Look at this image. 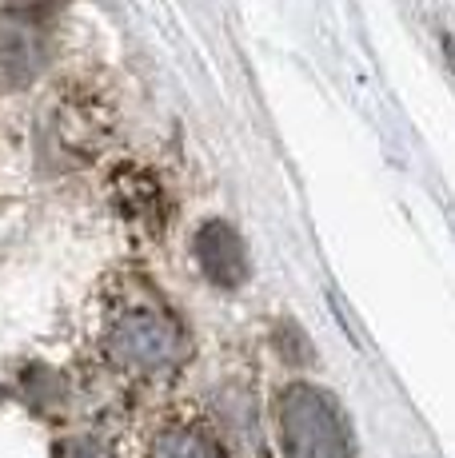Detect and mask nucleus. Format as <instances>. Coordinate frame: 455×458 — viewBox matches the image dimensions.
I'll list each match as a JSON object with an SVG mask.
<instances>
[{"label": "nucleus", "instance_id": "nucleus-3", "mask_svg": "<svg viewBox=\"0 0 455 458\" xmlns=\"http://www.w3.org/2000/svg\"><path fill=\"white\" fill-rule=\"evenodd\" d=\"M196 263L216 287H240L248 279V255L244 240L232 224L224 219H208L196 232Z\"/></svg>", "mask_w": 455, "mask_h": 458}, {"label": "nucleus", "instance_id": "nucleus-5", "mask_svg": "<svg viewBox=\"0 0 455 458\" xmlns=\"http://www.w3.org/2000/svg\"><path fill=\"white\" fill-rule=\"evenodd\" d=\"M152 458H216V446L208 443L200 430L176 427V430H164V435L156 438Z\"/></svg>", "mask_w": 455, "mask_h": 458}, {"label": "nucleus", "instance_id": "nucleus-4", "mask_svg": "<svg viewBox=\"0 0 455 458\" xmlns=\"http://www.w3.org/2000/svg\"><path fill=\"white\" fill-rule=\"evenodd\" d=\"M45 64V40L29 21H4L0 24V72L13 84H24Z\"/></svg>", "mask_w": 455, "mask_h": 458}, {"label": "nucleus", "instance_id": "nucleus-1", "mask_svg": "<svg viewBox=\"0 0 455 458\" xmlns=\"http://www.w3.org/2000/svg\"><path fill=\"white\" fill-rule=\"evenodd\" d=\"M288 458H356L339 403L312 383H292L276 407Z\"/></svg>", "mask_w": 455, "mask_h": 458}, {"label": "nucleus", "instance_id": "nucleus-7", "mask_svg": "<svg viewBox=\"0 0 455 458\" xmlns=\"http://www.w3.org/2000/svg\"><path fill=\"white\" fill-rule=\"evenodd\" d=\"M16 8H40V4H48V0H13Z\"/></svg>", "mask_w": 455, "mask_h": 458}, {"label": "nucleus", "instance_id": "nucleus-2", "mask_svg": "<svg viewBox=\"0 0 455 458\" xmlns=\"http://www.w3.org/2000/svg\"><path fill=\"white\" fill-rule=\"evenodd\" d=\"M108 355L136 375H156V371H168V367L180 363L184 335L176 323L160 311H128L112 323Z\"/></svg>", "mask_w": 455, "mask_h": 458}, {"label": "nucleus", "instance_id": "nucleus-6", "mask_svg": "<svg viewBox=\"0 0 455 458\" xmlns=\"http://www.w3.org/2000/svg\"><path fill=\"white\" fill-rule=\"evenodd\" d=\"M56 458H108V451L100 443H92V438H76V443H60Z\"/></svg>", "mask_w": 455, "mask_h": 458}]
</instances>
